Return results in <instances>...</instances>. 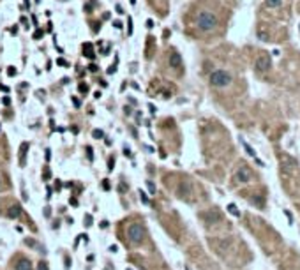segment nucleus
I'll return each instance as SVG.
<instances>
[{"instance_id": "obj_1", "label": "nucleus", "mask_w": 300, "mask_h": 270, "mask_svg": "<svg viewBox=\"0 0 300 270\" xmlns=\"http://www.w3.org/2000/svg\"><path fill=\"white\" fill-rule=\"evenodd\" d=\"M194 23H196V27L201 32L208 34V32H214L219 27V18H217V14H216V12L205 9V11H199V12L196 14V20H194Z\"/></svg>"}, {"instance_id": "obj_2", "label": "nucleus", "mask_w": 300, "mask_h": 270, "mask_svg": "<svg viewBox=\"0 0 300 270\" xmlns=\"http://www.w3.org/2000/svg\"><path fill=\"white\" fill-rule=\"evenodd\" d=\"M208 81L212 87H216V88H224L228 85L233 81V78H231V74L224 71V69H216L214 73H210L208 76Z\"/></svg>"}, {"instance_id": "obj_3", "label": "nucleus", "mask_w": 300, "mask_h": 270, "mask_svg": "<svg viewBox=\"0 0 300 270\" xmlns=\"http://www.w3.org/2000/svg\"><path fill=\"white\" fill-rule=\"evenodd\" d=\"M143 237H145V229L141 224H131L129 229H127V239L131 240L133 244H141L143 242Z\"/></svg>"}, {"instance_id": "obj_4", "label": "nucleus", "mask_w": 300, "mask_h": 270, "mask_svg": "<svg viewBox=\"0 0 300 270\" xmlns=\"http://www.w3.org/2000/svg\"><path fill=\"white\" fill-rule=\"evenodd\" d=\"M235 180H237L238 184H246V182H249L251 180V170L246 166H240L235 171Z\"/></svg>"}, {"instance_id": "obj_5", "label": "nucleus", "mask_w": 300, "mask_h": 270, "mask_svg": "<svg viewBox=\"0 0 300 270\" xmlns=\"http://www.w3.org/2000/svg\"><path fill=\"white\" fill-rule=\"evenodd\" d=\"M270 65H272V62H270V57H269V55H261V57L258 58V62H256V69L265 73V71H269V69H270Z\"/></svg>"}, {"instance_id": "obj_6", "label": "nucleus", "mask_w": 300, "mask_h": 270, "mask_svg": "<svg viewBox=\"0 0 300 270\" xmlns=\"http://www.w3.org/2000/svg\"><path fill=\"white\" fill-rule=\"evenodd\" d=\"M170 65H171L173 69L182 67V57H180V55H178V51H175V50H171V51H170Z\"/></svg>"}, {"instance_id": "obj_7", "label": "nucleus", "mask_w": 300, "mask_h": 270, "mask_svg": "<svg viewBox=\"0 0 300 270\" xmlns=\"http://www.w3.org/2000/svg\"><path fill=\"white\" fill-rule=\"evenodd\" d=\"M21 212H23V208H21L20 203H16V205H12V207L9 208V212H7V216H9L11 219H18L21 216Z\"/></svg>"}, {"instance_id": "obj_8", "label": "nucleus", "mask_w": 300, "mask_h": 270, "mask_svg": "<svg viewBox=\"0 0 300 270\" xmlns=\"http://www.w3.org/2000/svg\"><path fill=\"white\" fill-rule=\"evenodd\" d=\"M14 270H32V263L30 260H27V258H21L18 263H16V267Z\"/></svg>"}, {"instance_id": "obj_9", "label": "nucleus", "mask_w": 300, "mask_h": 270, "mask_svg": "<svg viewBox=\"0 0 300 270\" xmlns=\"http://www.w3.org/2000/svg\"><path fill=\"white\" fill-rule=\"evenodd\" d=\"M27 148H28V143H21L20 147V164L25 166V156H27Z\"/></svg>"}, {"instance_id": "obj_10", "label": "nucleus", "mask_w": 300, "mask_h": 270, "mask_svg": "<svg viewBox=\"0 0 300 270\" xmlns=\"http://www.w3.org/2000/svg\"><path fill=\"white\" fill-rule=\"evenodd\" d=\"M240 143H242V145H244V148H246V152H247L249 156L252 157V159H256V152H254V148H252V147H249L247 143H246V141H244V140H242V138H240Z\"/></svg>"}, {"instance_id": "obj_11", "label": "nucleus", "mask_w": 300, "mask_h": 270, "mask_svg": "<svg viewBox=\"0 0 300 270\" xmlns=\"http://www.w3.org/2000/svg\"><path fill=\"white\" fill-rule=\"evenodd\" d=\"M83 50H85V51H83V55H85V57H88V58H94V57H95V55H94V51H92V44H90V42H88V44H85V46H83Z\"/></svg>"}, {"instance_id": "obj_12", "label": "nucleus", "mask_w": 300, "mask_h": 270, "mask_svg": "<svg viewBox=\"0 0 300 270\" xmlns=\"http://www.w3.org/2000/svg\"><path fill=\"white\" fill-rule=\"evenodd\" d=\"M265 4H267V7L275 9V7H281V5H282V0H265Z\"/></svg>"}, {"instance_id": "obj_13", "label": "nucleus", "mask_w": 300, "mask_h": 270, "mask_svg": "<svg viewBox=\"0 0 300 270\" xmlns=\"http://www.w3.org/2000/svg\"><path fill=\"white\" fill-rule=\"evenodd\" d=\"M228 212H229L231 216H235V217H240V210H238L237 205H233V203H229V205H228Z\"/></svg>"}, {"instance_id": "obj_14", "label": "nucleus", "mask_w": 300, "mask_h": 270, "mask_svg": "<svg viewBox=\"0 0 300 270\" xmlns=\"http://www.w3.org/2000/svg\"><path fill=\"white\" fill-rule=\"evenodd\" d=\"M92 136L95 138V140H101V138H104V133L101 131V129H95V131L92 133Z\"/></svg>"}, {"instance_id": "obj_15", "label": "nucleus", "mask_w": 300, "mask_h": 270, "mask_svg": "<svg viewBox=\"0 0 300 270\" xmlns=\"http://www.w3.org/2000/svg\"><path fill=\"white\" fill-rule=\"evenodd\" d=\"M37 270H50V267H48V263L42 260V261H39L37 263Z\"/></svg>"}, {"instance_id": "obj_16", "label": "nucleus", "mask_w": 300, "mask_h": 270, "mask_svg": "<svg viewBox=\"0 0 300 270\" xmlns=\"http://www.w3.org/2000/svg\"><path fill=\"white\" fill-rule=\"evenodd\" d=\"M147 187H148V191H150V194H155V186H154V182H147Z\"/></svg>"}, {"instance_id": "obj_17", "label": "nucleus", "mask_w": 300, "mask_h": 270, "mask_svg": "<svg viewBox=\"0 0 300 270\" xmlns=\"http://www.w3.org/2000/svg\"><path fill=\"white\" fill-rule=\"evenodd\" d=\"M85 226H87V228H88V226H92V216H90V214H87V216H85Z\"/></svg>"}, {"instance_id": "obj_18", "label": "nucleus", "mask_w": 300, "mask_h": 270, "mask_svg": "<svg viewBox=\"0 0 300 270\" xmlns=\"http://www.w3.org/2000/svg\"><path fill=\"white\" fill-rule=\"evenodd\" d=\"M87 156H88V161L92 163V161H94V152H92V147H87Z\"/></svg>"}, {"instance_id": "obj_19", "label": "nucleus", "mask_w": 300, "mask_h": 270, "mask_svg": "<svg viewBox=\"0 0 300 270\" xmlns=\"http://www.w3.org/2000/svg\"><path fill=\"white\" fill-rule=\"evenodd\" d=\"M140 198H141V201H143V203H148V196H147L145 191H140Z\"/></svg>"}, {"instance_id": "obj_20", "label": "nucleus", "mask_w": 300, "mask_h": 270, "mask_svg": "<svg viewBox=\"0 0 300 270\" xmlns=\"http://www.w3.org/2000/svg\"><path fill=\"white\" fill-rule=\"evenodd\" d=\"M80 92H81V94H87V92H88V85L80 83Z\"/></svg>"}, {"instance_id": "obj_21", "label": "nucleus", "mask_w": 300, "mask_h": 270, "mask_svg": "<svg viewBox=\"0 0 300 270\" xmlns=\"http://www.w3.org/2000/svg\"><path fill=\"white\" fill-rule=\"evenodd\" d=\"M127 23H129V25H127V34L131 35V34H133V20L129 18V21H127Z\"/></svg>"}, {"instance_id": "obj_22", "label": "nucleus", "mask_w": 300, "mask_h": 270, "mask_svg": "<svg viewBox=\"0 0 300 270\" xmlns=\"http://www.w3.org/2000/svg\"><path fill=\"white\" fill-rule=\"evenodd\" d=\"M88 71H90V73H97V71H99V67H97L95 64H90V65H88Z\"/></svg>"}, {"instance_id": "obj_23", "label": "nucleus", "mask_w": 300, "mask_h": 270, "mask_svg": "<svg viewBox=\"0 0 300 270\" xmlns=\"http://www.w3.org/2000/svg\"><path fill=\"white\" fill-rule=\"evenodd\" d=\"M42 35H44V32H42V30H35V34H34V39H41Z\"/></svg>"}, {"instance_id": "obj_24", "label": "nucleus", "mask_w": 300, "mask_h": 270, "mask_svg": "<svg viewBox=\"0 0 300 270\" xmlns=\"http://www.w3.org/2000/svg\"><path fill=\"white\" fill-rule=\"evenodd\" d=\"M73 104L76 106V108H80V106H81V103H80V99H78V97H73Z\"/></svg>"}, {"instance_id": "obj_25", "label": "nucleus", "mask_w": 300, "mask_h": 270, "mask_svg": "<svg viewBox=\"0 0 300 270\" xmlns=\"http://www.w3.org/2000/svg\"><path fill=\"white\" fill-rule=\"evenodd\" d=\"M118 191H120V193H125V191H127V186H125L124 182H122V184L118 186Z\"/></svg>"}, {"instance_id": "obj_26", "label": "nucleus", "mask_w": 300, "mask_h": 270, "mask_svg": "<svg viewBox=\"0 0 300 270\" xmlns=\"http://www.w3.org/2000/svg\"><path fill=\"white\" fill-rule=\"evenodd\" d=\"M69 203H71L73 207H78V199H76V198H73V196H71V199H69Z\"/></svg>"}, {"instance_id": "obj_27", "label": "nucleus", "mask_w": 300, "mask_h": 270, "mask_svg": "<svg viewBox=\"0 0 300 270\" xmlns=\"http://www.w3.org/2000/svg\"><path fill=\"white\" fill-rule=\"evenodd\" d=\"M113 163H115V157H110V164H108V170H113Z\"/></svg>"}, {"instance_id": "obj_28", "label": "nucleus", "mask_w": 300, "mask_h": 270, "mask_svg": "<svg viewBox=\"0 0 300 270\" xmlns=\"http://www.w3.org/2000/svg\"><path fill=\"white\" fill-rule=\"evenodd\" d=\"M44 216H46V217H50V216H51V208H50V207L44 208Z\"/></svg>"}, {"instance_id": "obj_29", "label": "nucleus", "mask_w": 300, "mask_h": 270, "mask_svg": "<svg viewBox=\"0 0 300 270\" xmlns=\"http://www.w3.org/2000/svg\"><path fill=\"white\" fill-rule=\"evenodd\" d=\"M284 216H286V217L290 219V224H291V222H293V217H291V214H290V210H284Z\"/></svg>"}, {"instance_id": "obj_30", "label": "nucleus", "mask_w": 300, "mask_h": 270, "mask_svg": "<svg viewBox=\"0 0 300 270\" xmlns=\"http://www.w3.org/2000/svg\"><path fill=\"white\" fill-rule=\"evenodd\" d=\"M7 74H9V76H14V74H16V69H14V67H9V69H7Z\"/></svg>"}, {"instance_id": "obj_31", "label": "nucleus", "mask_w": 300, "mask_h": 270, "mask_svg": "<svg viewBox=\"0 0 300 270\" xmlns=\"http://www.w3.org/2000/svg\"><path fill=\"white\" fill-rule=\"evenodd\" d=\"M113 27H115V28H122V21H118V20L113 21Z\"/></svg>"}, {"instance_id": "obj_32", "label": "nucleus", "mask_w": 300, "mask_h": 270, "mask_svg": "<svg viewBox=\"0 0 300 270\" xmlns=\"http://www.w3.org/2000/svg\"><path fill=\"white\" fill-rule=\"evenodd\" d=\"M57 64H58V65H62V67H67V62H65V60H62V58H60V60H57Z\"/></svg>"}, {"instance_id": "obj_33", "label": "nucleus", "mask_w": 300, "mask_h": 270, "mask_svg": "<svg viewBox=\"0 0 300 270\" xmlns=\"http://www.w3.org/2000/svg\"><path fill=\"white\" fill-rule=\"evenodd\" d=\"M124 111H125V115H131V113H133V110H131L129 106H125V110H124Z\"/></svg>"}, {"instance_id": "obj_34", "label": "nucleus", "mask_w": 300, "mask_h": 270, "mask_svg": "<svg viewBox=\"0 0 300 270\" xmlns=\"http://www.w3.org/2000/svg\"><path fill=\"white\" fill-rule=\"evenodd\" d=\"M147 27H148V28H152V27H154V21L148 20V21H147Z\"/></svg>"}, {"instance_id": "obj_35", "label": "nucleus", "mask_w": 300, "mask_h": 270, "mask_svg": "<svg viewBox=\"0 0 300 270\" xmlns=\"http://www.w3.org/2000/svg\"><path fill=\"white\" fill-rule=\"evenodd\" d=\"M110 251H111V252H117V251H118V247H117V245H110Z\"/></svg>"}, {"instance_id": "obj_36", "label": "nucleus", "mask_w": 300, "mask_h": 270, "mask_svg": "<svg viewBox=\"0 0 300 270\" xmlns=\"http://www.w3.org/2000/svg\"><path fill=\"white\" fill-rule=\"evenodd\" d=\"M60 187H62V184H60V182L57 180V184H55V189H57V191H60Z\"/></svg>"}, {"instance_id": "obj_37", "label": "nucleus", "mask_w": 300, "mask_h": 270, "mask_svg": "<svg viewBox=\"0 0 300 270\" xmlns=\"http://www.w3.org/2000/svg\"><path fill=\"white\" fill-rule=\"evenodd\" d=\"M101 228H108V221H103V222H101Z\"/></svg>"}, {"instance_id": "obj_38", "label": "nucleus", "mask_w": 300, "mask_h": 270, "mask_svg": "<svg viewBox=\"0 0 300 270\" xmlns=\"http://www.w3.org/2000/svg\"><path fill=\"white\" fill-rule=\"evenodd\" d=\"M115 71H117V67H110V69H108V73H110V74H113Z\"/></svg>"}, {"instance_id": "obj_39", "label": "nucleus", "mask_w": 300, "mask_h": 270, "mask_svg": "<svg viewBox=\"0 0 300 270\" xmlns=\"http://www.w3.org/2000/svg\"><path fill=\"white\" fill-rule=\"evenodd\" d=\"M103 186H104V189H110V184H108V180H104Z\"/></svg>"}, {"instance_id": "obj_40", "label": "nucleus", "mask_w": 300, "mask_h": 270, "mask_svg": "<svg viewBox=\"0 0 300 270\" xmlns=\"http://www.w3.org/2000/svg\"><path fill=\"white\" fill-rule=\"evenodd\" d=\"M25 4H27V9H28V0H25Z\"/></svg>"}, {"instance_id": "obj_41", "label": "nucleus", "mask_w": 300, "mask_h": 270, "mask_svg": "<svg viewBox=\"0 0 300 270\" xmlns=\"http://www.w3.org/2000/svg\"><path fill=\"white\" fill-rule=\"evenodd\" d=\"M134 2H136V0H131V4H134Z\"/></svg>"}, {"instance_id": "obj_42", "label": "nucleus", "mask_w": 300, "mask_h": 270, "mask_svg": "<svg viewBox=\"0 0 300 270\" xmlns=\"http://www.w3.org/2000/svg\"><path fill=\"white\" fill-rule=\"evenodd\" d=\"M125 270H131V268H125Z\"/></svg>"}, {"instance_id": "obj_43", "label": "nucleus", "mask_w": 300, "mask_h": 270, "mask_svg": "<svg viewBox=\"0 0 300 270\" xmlns=\"http://www.w3.org/2000/svg\"><path fill=\"white\" fill-rule=\"evenodd\" d=\"M186 270H189V268H187V267H186Z\"/></svg>"}]
</instances>
